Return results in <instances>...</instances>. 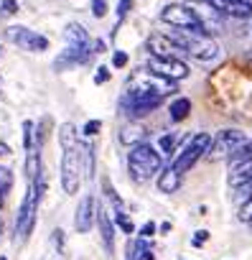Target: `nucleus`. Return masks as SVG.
Listing matches in <instances>:
<instances>
[{"label":"nucleus","mask_w":252,"mask_h":260,"mask_svg":"<svg viewBox=\"0 0 252 260\" xmlns=\"http://www.w3.org/2000/svg\"><path fill=\"white\" fill-rule=\"evenodd\" d=\"M59 143H61V148H66V146H77V143H79L77 127H74L71 122H64V125L59 127Z\"/></svg>","instance_id":"4be33fe9"},{"label":"nucleus","mask_w":252,"mask_h":260,"mask_svg":"<svg viewBox=\"0 0 252 260\" xmlns=\"http://www.w3.org/2000/svg\"><path fill=\"white\" fill-rule=\"evenodd\" d=\"M99 127H102L99 120H87L84 127H82V133H84V138H94V136L99 133Z\"/></svg>","instance_id":"c756f323"},{"label":"nucleus","mask_w":252,"mask_h":260,"mask_svg":"<svg viewBox=\"0 0 252 260\" xmlns=\"http://www.w3.org/2000/svg\"><path fill=\"white\" fill-rule=\"evenodd\" d=\"M209 143H211V133H206V130H201V133L191 136V138H189V143L173 153L171 166H173V169L184 176L186 171H191V169L199 164V158H204V153H206Z\"/></svg>","instance_id":"20e7f679"},{"label":"nucleus","mask_w":252,"mask_h":260,"mask_svg":"<svg viewBox=\"0 0 252 260\" xmlns=\"http://www.w3.org/2000/svg\"><path fill=\"white\" fill-rule=\"evenodd\" d=\"M102 189H104V197H107V199L112 202V207H115V212H122V209H125V204H122V199L117 197V191L112 189V184H110L107 179L102 181Z\"/></svg>","instance_id":"cd10ccee"},{"label":"nucleus","mask_w":252,"mask_h":260,"mask_svg":"<svg viewBox=\"0 0 252 260\" xmlns=\"http://www.w3.org/2000/svg\"><path fill=\"white\" fill-rule=\"evenodd\" d=\"M0 153H8V151H6V146H0Z\"/></svg>","instance_id":"a19ab883"},{"label":"nucleus","mask_w":252,"mask_h":260,"mask_svg":"<svg viewBox=\"0 0 252 260\" xmlns=\"http://www.w3.org/2000/svg\"><path fill=\"white\" fill-rule=\"evenodd\" d=\"M244 158H252V138H247L234 153H232V158H229V166L232 164H237V161H244Z\"/></svg>","instance_id":"a878e982"},{"label":"nucleus","mask_w":252,"mask_h":260,"mask_svg":"<svg viewBox=\"0 0 252 260\" xmlns=\"http://www.w3.org/2000/svg\"><path fill=\"white\" fill-rule=\"evenodd\" d=\"M249 179H252V158H244V161L232 164V171H229V184H232V189L247 184Z\"/></svg>","instance_id":"f3484780"},{"label":"nucleus","mask_w":252,"mask_h":260,"mask_svg":"<svg viewBox=\"0 0 252 260\" xmlns=\"http://www.w3.org/2000/svg\"><path fill=\"white\" fill-rule=\"evenodd\" d=\"M125 64H128V54H125V51H115L112 54V67L115 69H122Z\"/></svg>","instance_id":"f704fd0d"},{"label":"nucleus","mask_w":252,"mask_h":260,"mask_svg":"<svg viewBox=\"0 0 252 260\" xmlns=\"http://www.w3.org/2000/svg\"><path fill=\"white\" fill-rule=\"evenodd\" d=\"M161 21L168 23L171 28H191V31H196V34H206V31L199 26L196 16L191 13V8H189L186 3H171V6H166V8L161 11Z\"/></svg>","instance_id":"6e6552de"},{"label":"nucleus","mask_w":252,"mask_h":260,"mask_svg":"<svg viewBox=\"0 0 252 260\" xmlns=\"http://www.w3.org/2000/svg\"><path fill=\"white\" fill-rule=\"evenodd\" d=\"M0 227H3V224H0Z\"/></svg>","instance_id":"a18cd8bd"},{"label":"nucleus","mask_w":252,"mask_h":260,"mask_svg":"<svg viewBox=\"0 0 252 260\" xmlns=\"http://www.w3.org/2000/svg\"><path fill=\"white\" fill-rule=\"evenodd\" d=\"M64 156H61V189L66 194H77L79 191V184H82V151H79V143L77 146H66L61 148Z\"/></svg>","instance_id":"423d86ee"},{"label":"nucleus","mask_w":252,"mask_h":260,"mask_svg":"<svg viewBox=\"0 0 252 260\" xmlns=\"http://www.w3.org/2000/svg\"><path fill=\"white\" fill-rule=\"evenodd\" d=\"M44 179L39 176L36 181L28 184V191L23 197V204L18 209V217H16V235L13 240L16 242H26L33 232V224H36V212H39V202H41V194H44Z\"/></svg>","instance_id":"7ed1b4c3"},{"label":"nucleus","mask_w":252,"mask_h":260,"mask_svg":"<svg viewBox=\"0 0 252 260\" xmlns=\"http://www.w3.org/2000/svg\"><path fill=\"white\" fill-rule=\"evenodd\" d=\"M115 224H117L125 235H133V232H135V224H133V219H130L128 214H125V209H122V212H115Z\"/></svg>","instance_id":"bb28decb"},{"label":"nucleus","mask_w":252,"mask_h":260,"mask_svg":"<svg viewBox=\"0 0 252 260\" xmlns=\"http://www.w3.org/2000/svg\"><path fill=\"white\" fill-rule=\"evenodd\" d=\"M148 51L156 59H181V54H184L168 36H161V34H153L148 39Z\"/></svg>","instance_id":"4468645a"},{"label":"nucleus","mask_w":252,"mask_h":260,"mask_svg":"<svg viewBox=\"0 0 252 260\" xmlns=\"http://www.w3.org/2000/svg\"><path fill=\"white\" fill-rule=\"evenodd\" d=\"M156 232H158V224H156V222H146V224L140 227V237H143V240H148V237H153Z\"/></svg>","instance_id":"72a5a7b5"},{"label":"nucleus","mask_w":252,"mask_h":260,"mask_svg":"<svg viewBox=\"0 0 252 260\" xmlns=\"http://www.w3.org/2000/svg\"><path fill=\"white\" fill-rule=\"evenodd\" d=\"M249 227H252V222H249Z\"/></svg>","instance_id":"c03bdc74"},{"label":"nucleus","mask_w":252,"mask_h":260,"mask_svg":"<svg viewBox=\"0 0 252 260\" xmlns=\"http://www.w3.org/2000/svg\"><path fill=\"white\" fill-rule=\"evenodd\" d=\"M54 245L59 252H64V230H54Z\"/></svg>","instance_id":"4c0bfd02"},{"label":"nucleus","mask_w":252,"mask_h":260,"mask_svg":"<svg viewBox=\"0 0 252 260\" xmlns=\"http://www.w3.org/2000/svg\"><path fill=\"white\" fill-rule=\"evenodd\" d=\"M107 79H110V67H99L97 74H94V82H97V84H104Z\"/></svg>","instance_id":"c9c22d12"},{"label":"nucleus","mask_w":252,"mask_h":260,"mask_svg":"<svg viewBox=\"0 0 252 260\" xmlns=\"http://www.w3.org/2000/svg\"><path fill=\"white\" fill-rule=\"evenodd\" d=\"M0 54H3V46H0Z\"/></svg>","instance_id":"37998d69"},{"label":"nucleus","mask_w":252,"mask_h":260,"mask_svg":"<svg viewBox=\"0 0 252 260\" xmlns=\"http://www.w3.org/2000/svg\"><path fill=\"white\" fill-rule=\"evenodd\" d=\"M211 8H217L222 16L232 18H252V0H206Z\"/></svg>","instance_id":"ddd939ff"},{"label":"nucleus","mask_w":252,"mask_h":260,"mask_svg":"<svg viewBox=\"0 0 252 260\" xmlns=\"http://www.w3.org/2000/svg\"><path fill=\"white\" fill-rule=\"evenodd\" d=\"M94 224L99 227V235H102L104 250L112 255V250H115V222L110 219V212H107V207L97 204V219H94Z\"/></svg>","instance_id":"2eb2a0df"},{"label":"nucleus","mask_w":252,"mask_h":260,"mask_svg":"<svg viewBox=\"0 0 252 260\" xmlns=\"http://www.w3.org/2000/svg\"><path fill=\"white\" fill-rule=\"evenodd\" d=\"M168 39L186 56H191V59H196L201 64H214V61L222 59V49L209 34H196L191 28H171Z\"/></svg>","instance_id":"f257e3e1"},{"label":"nucleus","mask_w":252,"mask_h":260,"mask_svg":"<svg viewBox=\"0 0 252 260\" xmlns=\"http://www.w3.org/2000/svg\"><path fill=\"white\" fill-rule=\"evenodd\" d=\"M18 13V0H3L0 3V16H13Z\"/></svg>","instance_id":"7c9ffc66"},{"label":"nucleus","mask_w":252,"mask_h":260,"mask_svg":"<svg viewBox=\"0 0 252 260\" xmlns=\"http://www.w3.org/2000/svg\"><path fill=\"white\" fill-rule=\"evenodd\" d=\"M247 141V136L242 133V130H237V127H224V130H219V133L211 138V143H209V148H206V158L209 161H229L232 158V153L242 146Z\"/></svg>","instance_id":"39448f33"},{"label":"nucleus","mask_w":252,"mask_h":260,"mask_svg":"<svg viewBox=\"0 0 252 260\" xmlns=\"http://www.w3.org/2000/svg\"><path fill=\"white\" fill-rule=\"evenodd\" d=\"M6 39L11 44H16L18 49L33 51V54H41V51L49 49V39L36 34V31H31V28H26V26H8L6 28Z\"/></svg>","instance_id":"0eeeda50"},{"label":"nucleus","mask_w":252,"mask_h":260,"mask_svg":"<svg viewBox=\"0 0 252 260\" xmlns=\"http://www.w3.org/2000/svg\"><path fill=\"white\" fill-rule=\"evenodd\" d=\"M186 6L191 8V13L196 16L199 26H201L209 36L217 34V31H222V26H224V16H222L217 8H211L206 0H189Z\"/></svg>","instance_id":"9d476101"},{"label":"nucleus","mask_w":252,"mask_h":260,"mask_svg":"<svg viewBox=\"0 0 252 260\" xmlns=\"http://www.w3.org/2000/svg\"><path fill=\"white\" fill-rule=\"evenodd\" d=\"M130 8H133V0H120L117 3V21H122L125 16H128Z\"/></svg>","instance_id":"473e14b6"},{"label":"nucleus","mask_w":252,"mask_h":260,"mask_svg":"<svg viewBox=\"0 0 252 260\" xmlns=\"http://www.w3.org/2000/svg\"><path fill=\"white\" fill-rule=\"evenodd\" d=\"M163 169V156L151 143H138L128 153V171L135 184H148Z\"/></svg>","instance_id":"f03ea898"},{"label":"nucleus","mask_w":252,"mask_h":260,"mask_svg":"<svg viewBox=\"0 0 252 260\" xmlns=\"http://www.w3.org/2000/svg\"><path fill=\"white\" fill-rule=\"evenodd\" d=\"M11 186H13V174H11V169L0 166V204H3L6 194L11 191Z\"/></svg>","instance_id":"b1692460"},{"label":"nucleus","mask_w":252,"mask_h":260,"mask_svg":"<svg viewBox=\"0 0 252 260\" xmlns=\"http://www.w3.org/2000/svg\"><path fill=\"white\" fill-rule=\"evenodd\" d=\"M189 112H191V100H189V97H176V100L171 102V107H168V115H171L173 122L186 120Z\"/></svg>","instance_id":"aec40b11"},{"label":"nucleus","mask_w":252,"mask_h":260,"mask_svg":"<svg viewBox=\"0 0 252 260\" xmlns=\"http://www.w3.org/2000/svg\"><path fill=\"white\" fill-rule=\"evenodd\" d=\"M33 136H36V125H33L31 120H26V122H23V148H26V153L36 148V141H33Z\"/></svg>","instance_id":"393cba45"},{"label":"nucleus","mask_w":252,"mask_h":260,"mask_svg":"<svg viewBox=\"0 0 252 260\" xmlns=\"http://www.w3.org/2000/svg\"><path fill=\"white\" fill-rule=\"evenodd\" d=\"M64 39H66L69 46H92V39H89L87 28L79 26V23H69L64 28Z\"/></svg>","instance_id":"a211bd4d"},{"label":"nucleus","mask_w":252,"mask_h":260,"mask_svg":"<svg viewBox=\"0 0 252 260\" xmlns=\"http://www.w3.org/2000/svg\"><path fill=\"white\" fill-rule=\"evenodd\" d=\"M206 240H209V232H206V230H199V232H194V245H196V247H201Z\"/></svg>","instance_id":"e433bc0d"},{"label":"nucleus","mask_w":252,"mask_h":260,"mask_svg":"<svg viewBox=\"0 0 252 260\" xmlns=\"http://www.w3.org/2000/svg\"><path fill=\"white\" fill-rule=\"evenodd\" d=\"M92 51H97V54H102V51H107V46H104V41H94V49Z\"/></svg>","instance_id":"58836bf2"},{"label":"nucleus","mask_w":252,"mask_h":260,"mask_svg":"<svg viewBox=\"0 0 252 260\" xmlns=\"http://www.w3.org/2000/svg\"><path fill=\"white\" fill-rule=\"evenodd\" d=\"M120 141L125 143V146H138V143H146V127L143 125H138V122H130V125H125L122 130H120Z\"/></svg>","instance_id":"6ab92c4d"},{"label":"nucleus","mask_w":252,"mask_h":260,"mask_svg":"<svg viewBox=\"0 0 252 260\" xmlns=\"http://www.w3.org/2000/svg\"><path fill=\"white\" fill-rule=\"evenodd\" d=\"M176 133H166V136H161V141H158V153L161 156H171V153H176Z\"/></svg>","instance_id":"5701e85b"},{"label":"nucleus","mask_w":252,"mask_h":260,"mask_svg":"<svg viewBox=\"0 0 252 260\" xmlns=\"http://www.w3.org/2000/svg\"><path fill=\"white\" fill-rule=\"evenodd\" d=\"M0 260H8V257H6V255H0Z\"/></svg>","instance_id":"79ce46f5"},{"label":"nucleus","mask_w":252,"mask_h":260,"mask_svg":"<svg viewBox=\"0 0 252 260\" xmlns=\"http://www.w3.org/2000/svg\"><path fill=\"white\" fill-rule=\"evenodd\" d=\"M237 219H239V222H244V224H249V222H252V194H249V197L239 204Z\"/></svg>","instance_id":"c85d7f7f"},{"label":"nucleus","mask_w":252,"mask_h":260,"mask_svg":"<svg viewBox=\"0 0 252 260\" xmlns=\"http://www.w3.org/2000/svg\"><path fill=\"white\" fill-rule=\"evenodd\" d=\"M92 16L94 18H104L107 16V3L104 0H92Z\"/></svg>","instance_id":"2f4dec72"},{"label":"nucleus","mask_w":252,"mask_h":260,"mask_svg":"<svg viewBox=\"0 0 252 260\" xmlns=\"http://www.w3.org/2000/svg\"><path fill=\"white\" fill-rule=\"evenodd\" d=\"M79 151H82V174L92 179L94 176V148L89 143H79Z\"/></svg>","instance_id":"412c9836"},{"label":"nucleus","mask_w":252,"mask_h":260,"mask_svg":"<svg viewBox=\"0 0 252 260\" xmlns=\"http://www.w3.org/2000/svg\"><path fill=\"white\" fill-rule=\"evenodd\" d=\"M146 69L163 77V79H171V82H181L191 74V69L184 59H156V56H151Z\"/></svg>","instance_id":"1a4fd4ad"},{"label":"nucleus","mask_w":252,"mask_h":260,"mask_svg":"<svg viewBox=\"0 0 252 260\" xmlns=\"http://www.w3.org/2000/svg\"><path fill=\"white\" fill-rule=\"evenodd\" d=\"M94 219H97V199H94V194H84L74 212V230L79 235H84L94 227Z\"/></svg>","instance_id":"9b49d317"},{"label":"nucleus","mask_w":252,"mask_h":260,"mask_svg":"<svg viewBox=\"0 0 252 260\" xmlns=\"http://www.w3.org/2000/svg\"><path fill=\"white\" fill-rule=\"evenodd\" d=\"M181 174L173 169V166H163L161 171H158V176H156V186H158V191H163V194H176L178 189H181Z\"/></svg>","instance_id":"dca6fc26"},{"label":"nucleus","mask_w":252,"mask_h":260,"mask_svg":"<svg viewBox=\"0 0 252 260\" xmlns=\"http://www.w3.org/2000/svg\"><path fill=\"white\" fill-rule=\"evenodd\" d=\"M89 56H92V46H66V49L56 56L54 67H56V72H64V69H71V67L87 64Z\"/></svg>","instance_id":"f8f14e48"},{"label":"nucleus","mask_w":252,"mask_h":260,"mask_svg":"<svg viewBox=\"0 0 252 260\" xmlns=\"http://www.w3.org/2000/svg\"><path fill=\"white\" fill-rule=\"evenodd\" d=\"M158 230H161V232H163V235H168V232H171V222H163V224H161V227H158Z\"/></svg>","instance_id":"ea45409f"}]
</instances>
